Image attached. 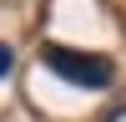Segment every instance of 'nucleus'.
Wrapping results in <instances>:
<instances>
[{
    "mask_svg": "<svg viewBox=\"0 0 126 122\" xmlns=\"http://www.w3.org/2000/svg\"><path fill=\"white\" fill-rule=\"evenodd\" d=\"M111 122H126V112H116V117H111Z\"/></svg>",
    "mask_w": 126,
    "mask_h": 122,
    "instance_id": "obj_3",
    "label": "nucleus"
},
{
    "mask_svg": "<svg viewBox=\"0 0 126 122\" xmlns=\"http://www.w3.org/2000/svg\"><path fill=\"white\" fill-rule=\"evenodd\" d=\"M10 66H15V51H10V46H0V76H10Z\"/></svg>",
    "mask_w": 126,
    "mask_h": 122,
    "instance_id": "obj_2",
    "label": "nucleus"
},
{
    "mask_svg": "<svg viewBox=\"0 0 126 122\" xmlns=\"http://www.w3.org/2000/svg\"><path fill=\"white\" fill-rule=\"evenodd\" d=\"M40 61H46V71H56L61 81H71V87H111V61L101 56V51H76V46H56V41H46L40 46Z\"/></svg>",
    "mask_w": 126,
    "mask_h": 122,
    "instance_id": "obj_1",
    "label": "nucleus"
}]
</instances>
